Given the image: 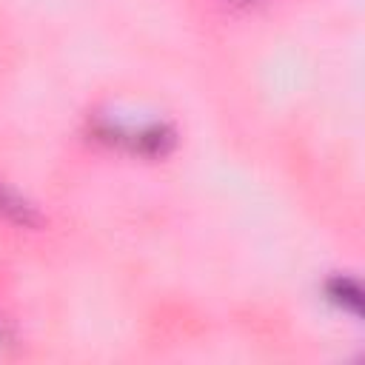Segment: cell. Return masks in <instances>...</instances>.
<instances>
[{"label":"cell","instance_id":"cell-1","mask_svg":"<svg viewBox=\"0 0 365 365\" xmlns=\"http://www.w3.org/2000/svg\"><path fill=\"white\" fill-rule=\"evenodd\" d=\"M0 217L9 220V222H14V225H23V228L40 222L37 208L29 200H23L17 191H11L6 182H0Z\"/></svg>","mask_w":365,"mask_h":365},{"label":"cell","instance_id":"cell-2","mask_svg":"<svg viewBox=\"0 0 365 365\" xmlns=\"http://www.w3.org/2000/svg\"><path fill=\"white\" fill-rule=\"evenodd\" d=\"M325 294H328L331 302L342 305V308L351 311V314H359V308H362V288H359L356 279H351V277H345V274L331 277V279L325 282Z\"/></svg>","mask_w":365,"mask_h":365}]
</instances>
